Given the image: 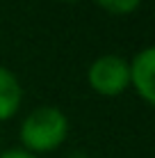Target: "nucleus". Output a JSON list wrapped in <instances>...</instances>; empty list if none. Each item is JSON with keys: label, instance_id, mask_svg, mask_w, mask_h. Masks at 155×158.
Instances as JSON below:
<instances>
[{"label": "nucleus", "instance_id": "6", "mask_svg": "<svg viewBox=\"0 0 155 158\" xmlns=\"http://www.w3.org/2000/svg\"><path fill=\"white\" fill-rule=\"evenodd\" d=\"M0 158H37V156H32L30 151H23V149H12L7 154H2Z\"/></svg>", "mask_w": 155, "mask_h": 158}, {"label": "nucleus", "instance_id": "1", "mask_svg": "<svg viewBox=\"0 0 155 158\" xmlns=\"http://www.w3.org/2000/svg\"><path fill=\"white\" fill-rule=\"evenodd\" d=\"M68 133V119L57 108H37L21 126V140L30 151L57 149Z\"/></svg>", "mask_w": 155, "mask_h": 158}, {"label": "nucleus", "instance_id": "8", "mask_svg": "<svg viewBox=\"0 0 155 158\" xmlns=\"http://www.w3.org/2000/svg\"><path fill=\"white\" fill-rule=\"evenodd\" d=\"M62 2H73V0H62Z\"/></svg>", "mask_w": 155, "mask_h": 158}, {"label": "nucleus", "instance_id": "2", "mask_svg": "<svg viewBox=\"0 0 155 158\" xmlns=\"http://www.w3.org/2000/svg\"><path fill=\"white\" fill-rule=\"evenodd\" d=\"M89 85L103 96H116L130 85L128 62L119 55H103L89 67Z\"/></svg>", "mask_w": 155, "mask_h": 158}, {"label": "nucleus", "instance_id": "7", "mask_svg": "<svg viewBox=\"0 0 155 158\" xmlns=\"http://www.w3.org/2000/svg\"><path fill=\"white\" fill-rule=\"evenodd\" d=\"M71 158H87V156H82V154H73Z\"/></svg>", "mask_w": 155, "mask_h": 158}, {"label": "nucleus", "instance_id": "4", "mask_svg": "<svg viewBox=\"0 0 155 158\" xmlns=\"http://www.w3.org/2000/svg\"><path fill=\"white\" fill-rule=\"evenodd\" d=\"M21 106V85L9 69L0 67V122L14 117Z\"/></svg>", "mask_w": 155, "mask_h": 158}, {"label": "nucleus", "instance_id": "3", "mask_svg": "<svg viewBox=\"0 0 155 158\" xmlns=\"http://www.w3.org/2000/svg\"><path fill=\"white\" fill-rule=\"evenodd\" d=\"M130 85H135L137 94L141 96L148 106L155 101V83H153V71H155V51L153 48H144L135 55L130 64Z\"/></svg>", "mask_w": 155, "mask_h": 158}, {"label": "nucleus", "instance_id": "5", "mask_svg": "<svg viewBox=\"0 0 155 158\" xmlns=\"http://www.w3.org/2000/svg\"><path fill=\"white\" fill-rule=\"evenodd\" d=\"M96 2H98L105 12L123 16V14H132V12H135V9L139 7L141 0H96Z\"/></svg>", "mask_w": 155, "mask_h": 158}]
</instances>
